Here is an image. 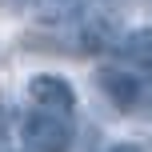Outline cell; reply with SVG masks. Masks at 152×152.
<instances>
[{
  "instance_id": "cell-1",
  "label": "cell",
  "mask_w": 152,
  "mask_h": 152,
  "mask_svg": "<svg viewBox=\"0 0 152 152\" xmlns=\"http://www.w3.org/2000/svg\"><path fill=\"white\" fill-rule=\"evenodd\" d=\"M24 144L28 152H72L76 128L68 120V112H56V108H40L24 116Z\"/></svg>"
},
{
  "instance_id": "cell-2",
  "label": "cell",
  "mask_w": 152,
  "mask_h": 152,
  "mask_svg": "<svg viewBox=\"0 0 152 152\" xmlns=\"http://www.w3.org/2000/svg\"><path fill=\"white\" fill-rule=\"evenodd\" d=\"M96 84H100V92H104L120 112H132V108H140V100H144V84H140V76L128 72V68H120V64L100 68V72H96Z\"/></svg>"
},
{
  "instance_id": "cell-3",
  "label": "cell",
  "mask_w": 152,
  "mask_h": 152,
  "mask_svg": "<svg viewBox=\"0 0 152 152\" xmlns=\"http://www.w3.org/2000/svg\"><path fill=\"white\" fill-rule=\"evenodd\" d=\"M28 96H32V104H40V108H56V112H72V108H76V88L64 80V76H56V72H40V76H32Z\"/></svg>"
},
{
  "instance_id": "cell-4",
  "label": "cell",
  "mask_w": 152,
  "mask_h": 152,
  "mask_svg": "<svg viewBox=\"0 0 152 152\" xmlns=\"http://www.w3.org/2000/svg\"><path fill=\"white\" fill-rule=\"evenodd\" d=\"M120 52H124L128 64H140V68L152 72V28H132L120 40Z\"/></svg>"
},
{
  "instance_id": "cell-5",
  "label": "cell",
  "mask_w": 152,
  "mask_h": 152,
  "mask_svg": "<svg viewBox=\"0 0 152 152\" xmlns=\"http://www.w3.org/2000/svg\"><path fill=\"white\" fill-rule=\"evenodd\" d=\"M84 8V0H36V12L40 20H68Z\"/></svg>"
},
{
  "instance_id": "cell-6",
  "label": "cell",
  "mask_w": 152,
  "mask_h": 152,
  "mask_svg": "<svg viewBox=\"0 0 152 152\" xmlns=\"http://www.w3.org/2000/svg\"><path fill=\"white\" fill-rule=\"evenodd\" d=\"M108 152H144V148H140V144H112Z\"/></svg>"
}]
</instances>
